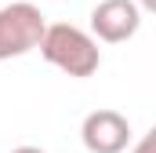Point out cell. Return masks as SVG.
<instances>
[{"label": "cell", "mask_w": 156, "mask_h": 153, "mask_svg": "<svg viewBox=\"0 0 156 153\" xmlns=\"http://www.w3.org/2000/svg\"><path fill=\"white\" fill-rule=\"evenodd\" d=\"M80 139L91 153H123L131 142V124L116 110H94V113L83 117Z\"/></svg>", "instance_id": "cell-4"}, {"label": "cell", "mask_w": 156, "mask_h": 153, "mask_svg": "<svg viewBox=\"0 0 156 153\" xmlns=\"http://www.w3.org/2000/svg\"><path fill=\"white\" fill-rule=\"evenodd\" d=\"M131 153H156V124L138 139V142H134V150H131Z\"/></svg>", "instance_id": "cell-5"}, {"label": "cell", "mask_w": 156, "mask_h": 153, "mask_svg": "<svg viewBox=\"0 0 156 153\" xmlns=\"http://www.w3.org/2000/svg\"><path fill=\"white\" fill-rule=\"evenodd\" d=\"M142 7L138 0H102L91 7V33L102 44H123L138 33Z\"/></svg>", "instance_id": "cell-3"}, {"label": "cell", "mask_w": 156, "mask_h": 153, "mask_svg": "<svg viewBox=\"0 0 156 153\" xmlns=\"http://www.w3.org/2000/svg\"><path fill=\"white\" fill-rule=\"evenodd\" d=\"M44 33H47V22L37 4H29V0L4 4L0 7V62L37 51Z\"/></svg>", "instance_id": "cell-2"}, {"label": "cell", "mask_w": 156, "mask_h": 153, "mask_svg": "<svg viewBox=\"0 0 156 153\" xmlns=\"http://www.w3.org/2000/svg\"><path fill=\"white\" fill-rule=\"evenodd\" d=\"M11 153H44L40 146H18V150H11Z\"/></svg>", "instance_id": "cell-7"}, {"label": "cell", "mask_w": 156, "mask_h": 153, "mask_svg": "<svg viewBox=\"0 0 156 153\" xmlns=\"http://www.w3.org/2000/svg\"><path fill=\"white\" fill-rule=\"evenodd\" d=\"M138 7H142V11H149V15H156V0H138Z\"/></svg>", "instance_id": "cell-6"}, {"label": "cell", "mask_w": 156, "mask_h": 153, "mask_svg": "<svg viewBox=\"0 0 156 153\" xmlns=\"http://www.w3.org/2000/svg\"><path fill=\"white\" fill-rule=\"evenodd\" d=\"M40 55L55 69H62L66 76H91V73H98V66H102L98 37L83 33L76 26H69V22L47 26V33L40 40Z\"/></svg>", "instance_id": "cell-1"}]
</instances>
